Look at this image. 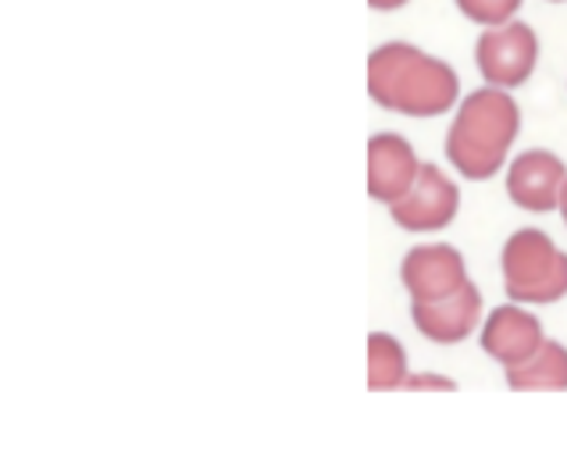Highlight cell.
<instances>
[{"label": "cell", "mask_w": 567, "mask_h": 467, "mask_svg": "<svg viewBox=\"0 0 567 467\" xmlns=\"http://www.w3.org/2000/svg\"><path fill=\"white\" fill-rule=\"evenodd\" d=\"M567 186V168L554 151L532 147L517 154L507 168V197L528 215L560 211V193Z\"/></svg>", "instance_id": "8992f818"}, {"label": "cell", "mask_w": 567, "mask_h": 467, "mask_svg": "<svg viewBox=\"0 0 567 467\" xmlns=\"http://www.w3.org/2000/svg\"><path fill=\"white\" fill-rule=\"evenodd\" d=\"M421 172L414 147L396 133H375L368 139V197L393 204L408 193Z\"/></svg>", "instance_id": "30bf717a"}, {"label": "cell", "mask_w": 567, "mask_h": 467, "mask_svg": "<svg viewBox=\"0 0 567 467\" xmlns=\"http://www.w3.org/2000/svg\"><path fill=\"white\" fill-rule=\"evenodd\" d=\"M482 350L489 353L496 364L514 367L528 361L546 343V332H543V321L532 314L528 308H522L517 300L496 308L482 325Z\"/></svg>", "instance_id": "9c48e42d"}, {"label": "cell", "mask_w": 567, "mask_h": 467, "mask_svg": "<svg viewBox=\"0 0 567 467\" xmlns=\"http://www.w3.org/2000/svg\"><path fill=\"white\" fill-rule=\"evenodd\" d=\"M461 211V189L450 183V175L440 165L421 160L414 186L400 200L389 204V218L408 232H440Z\"/></svg>", "instance_id": "5b68a950"}, {"label": "cell", "mask_w": 567, "mask_h": 467, "mask_svg": "<svg viewBox=\"0 0 567 467\" xmlns=\"http://www.w3.org/2000/svg\"><path fill=\"white\" fill-rule=\"evenodd\" d=\"M408 350L400 346V340L385 332L368 335V390L385 393V390H403L408 382Z\"/></svg>", "instance_id": "7c38bea8"}, {"label": "cell", "mask_w": 567, "mask_h": 467, "mask_svg": "<svg viewBox=\"0 0 567 467\" xmlns=\"http://www.w3.org/2000/svg\"><path fill=\"white\" fill-rule=\"evenodd\" d=\"M478 314H482V293L478 286L467 279L457 293L440 297V300H411V321L414 329L425 335V340L453 346L464 343L467 335L478 329Z\"/></svg>", "instance_id": "52a82bcc"}, {"label": "cell", "mask_w": 567, "mask_h": 467, "mask_svg": "<svg viewBox=\"0 0 567 467\" xmlns=\"http://www.w3.org/2000/svg\"><path fill=\"white\" fill-rule=\"evenodd\" d=\"M457 8L467 22L489 29V25L514 22V14L522 11V0H457Z\"/></svg>", "instance_id": "4fadbf2b"}, {"label": "cell", "mask_w": 567, "mask_h": 467, "mask_svg": "<svg viewBox=\"0 0 567 467\" xmlns=\"http://www.w3.org/2000/svg\"><path fill=\"white\" fill-rule=\"evenodd\" d=\"M475 64L489 86L514 90L528 83V75L536 72V64H539L536 29L517 19L504 25H489L475 43Z\"/></svg>", "instance_id": "277c9868"}, {"label": "cell", "mask_w": 567, "mask_h": 467, "mask_svg": "<svg viewBox=\"0 0 567 467\" xmlns=\"http://www.w3.org/2000/svg\"><path fill=\"white\" fill-rule=\"evenodd\" d=\"M507 385L517 393H532V390H546L557 393L567 390V346L557 340H546L528 361L504 367Z\"/></svg>", "instance_id": "8fae6325"}, {"label": "cell", "mask_w": 567, "mask_h": 467, "mask_svg": "<svg viewBox=\"0 0 567 467\" xmlns=\"http://www.w3.org/2000/svg\"><path fill=\"white\" fill-rule=\"evenodd\" d=\"M522 133V107L504 86L467 93L446 133V157L464 179L485 183L504 168L507 151Z\"/></svg>", "instance_id": "7a4b0ae2"}, {"label": "cell", "mask_w": 567, "mask_h": 467, "mask_svg": "<svg viewBox=\"0 0 567 467\" xmlns=\"http://www.w3.org/2000/svg\"><path fill=\"white\" fill-rule=\"evenodd\" d=\"M408 0H368V8L371 11H396V8H403Z\"/></svg>", "instance_id": "9a60e30c"}, {"label": "cell", "mask_w": 567, "mask_h": 467, "mask_svg": "<svg viewBox=\"0 0 567 467\" xmlns=\"http://www.w3.org/2000/svg\"><path fill=\"white\" fill-rule=\"evenodd\" d=\"M368 93L379 107L396 115L435 118L457 107L461 75L411 43H385L368 58Z\"/></svg>", "instance_id": "6da1fadb"}, {"label": "cell", "mask_w": 567, "mask_h": 467, "mask_svg": "<svg viewBox=\"0 0 567 467\" xmlns=\"http://www.w3.org/2000/svg\"><path fill=\"white\" fill-rule=\"evenodd\" d=\"M560 215H564V225H567V186H564V193H560Z\"/></svg>", "instance_id": "2e32d148"}, {"label": "cell", "mask_w": 567, "mask_h": 467, "mask_svg": "<svg viewBox=\"0 0 567 467\" xmlns=\"http://www.w3.org/2000/svg\"><path fill=\"white\" fill-rule=\"evenodd\" d=\"M400 282L411 293V300H440L457 293L467 282L464 253L450 243H429L408 250L400 264Z\"/></svg>", "instance_id": "ba28073f"}, {"label": "cell", "mask_w": 567, "mask_h": 467, "mask_svg": "<svg viewBox=\"0 0 567 467\" xmlns=\"http://www.w3.org/2000/svg\"><path fill=\"white\" fill-rule=\"evenodd\" d=\"M403 390H457V382L446 378V375H408V382H403Z\"/></svg>", "instance_id": "5bb4252c"}, {"label": "cell", "mask_w": 567, "mask_h": 467, "mask_svg": "<svg viewBox=\"0 0 567 467\" xmlns=\"http://www.w3.org/2000/svg\"><path fill=\"white\" fill-rule=\"evenodd\" d=\"M507 300L557 303L567 297V253L543 229H517L499 253Z\"/></svg>", "instance_id": "3957f363"}]
</instances>
